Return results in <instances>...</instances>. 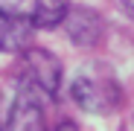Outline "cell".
<instances>
[{
    "instance_id": "cell-1",
    "label": "cell",
    "mask_w": 134,
    "mask_h": 131,
    "mask_svg": "<svg viewBox=\"0 0 134 131\" xmlns=\"http://www.w3.org/2000/svg\"><path fill=\"white\" fill-rule=\"evenodd\" d=\"M70 96L85 114L108 117L117 114L122 105V87L114 76V70L102 61H91L73 76L70 82Z\"/></svg>"
},
{
    "instance_id": "cell-2",
    "label": "cell",
    "mask_w": 134,
    "mask_h": 131,
    "mask_svg": "<svg viewBox=\"0 0 134 131\" xmlns=\"http://www.w3.org/2000/svg\"><path fill=\"white\" fill-rule=\"evenodd\" d=\"M20 82L32 84L41 96L55 99L58 96V87H61V61L50 53V50H41V47H26L20 53Z\"/></svg>"
},
{
    "instance_id": "cell-3",
    "label": "cell",
    "mask_w": 134,
    "mask_h": 131,
    "mask_svg": "<svg viewBox=\"0 0 134 131\" xmlns=\"http://www.w3.org/2000/svg\"><path fill=\"white\" fill-rule=\"evenodd\" d=\"M6 131H44V114H41V93L32 84L20 82V90L12 102Z\"/></svg>"
},
{
    "instance_id": "cell-4",
    "label": "cell",
    "mask_w": 134,
    "mask_h": 131,
    "mask_svg": "<svg viewBox=\"0 0 134 131\" xmlns=\"http://www.w3.org/2000/svg\"><path fill=\"white\" fill-rule=\"evenodd\" d=\"M32 35H35L32 18L0 9V53H24L26 47H32Z\"/></svg>"
},
{
    "instance_id": "cell-5",
    "label": "cell",
    "mask_w": 134,
    "mask_h": 131,
    "mask_svg": "<svg viewBox=\"0 0 134 131\" xmlns=\"http://www.w3.org/2000/svg\"><path fill=\"white\" fill-rule=\"evenodd\" d=\"M64 29H67V35H70L73 44H79V47H93L102 38V32H105V24H102L99 12L87 9V6H76V9L67 12Z\"/></svg>"
},
{
    "instance_id": "cell-6",
    "label": "cell",
    "mask_w": 134,
    "mask_h": 131,
    "mask_svg": "<svg viewBox=\"0 0 134 131\" xmlns=\"http://www.w3.org/2000/svg\"><path fill=\"white\" fill-rule=\"evenodd\" d=\"M67 12H70V0H35L32 24L35 29H55L64 24Z\"/></svg>"
},
{
    "instance_id": "cell-7",
    "label": "cell",
    "mask_w": 134,
    "mask_h": 131,
    "mask_svg": "<svg viewBox=\"0 0 134 131\" xmlns=\"http://www.w3.org/2000/svg\"><path fill=\"white\" fill-rule=\"evenodd\" d=\"M117 6H120L125 15H131V18H134V0H117Z\"/></svg>"
},
{
    "instance_id": "cell-8",
    "label": "cell",
    "mask_w": 134,
    "mask_h": 131,
    "mask_svg": "<svg viewBox=\"0 0 134 131\" xmlns=\"http://www.w3.org/2000/svg\"><path fill=\"white\" fill-rule=\"evenodd\" d=\"M53 131H79V128H76V122H70V119H64V122H58V125H55Z\"/></svg>"
}]
</instances>
